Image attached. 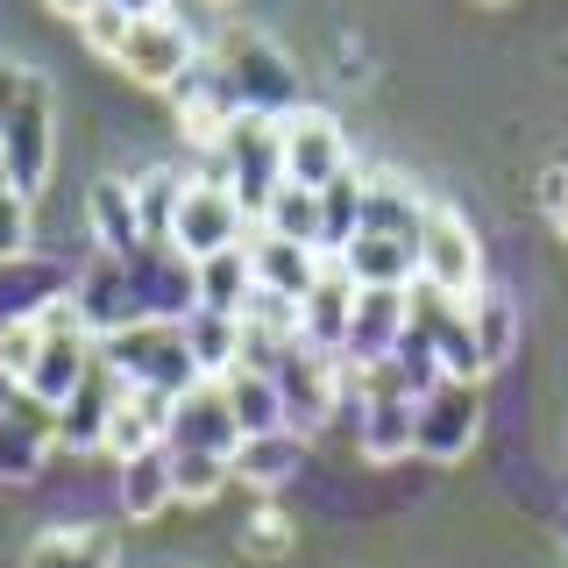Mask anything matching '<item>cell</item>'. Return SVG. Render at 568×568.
<instances>
[{"label": "cell", "instance_id": "cell-22", "mask_svg": "<svg viewBox=\"0 0 568 568\" xmlns=\"http://www.w3.org/2000/svg\"><path fill=\"white\" fill-rule=\"evenodd\" d=\"M298 462H306V434H292V426H271V434H242L235 455H227V476H242V484L256 490H277L298 476Z\"/></svg>", "mask_w": 568, "mask_h": 568}, {"label": "cell", "instance_id": "cell-21", "mask_svg": "<svg viewBox=\"0 0 568 568\" xmlns=\"http://www.w3.org/2000/svg\"><path fill=\"white\" fill-rule=\"evenodd\" d=\"M348 398H355V440L369 462L413 455V398H398V390H348Z\"/></svg>", "mask_w": 568, "mask_h": 568}, {"label": "cell", "instance_id": "cell-1", "mask_svg": "<svg viewBox=\"0 0 568 568\" xmlns=\"http://www.w3.org/2000/svg\"><path fill=\"white\" fill-rule=\"evenodd\" d=\"M200 64L213 71V85L227 93L235 114H271V121H284L298 106V71L284 64V50L271 43V36H256V29H221L213 58H200Z\"/></svg>", "mask_w": 568, "mask_h": 568}, {"label": "cell", "instance_id": "cell-27", "mask_svg": "<svg viewBox=\"0 0 568 568\" xmlns=\"http://www.w3.org/2000/svg\"><path fill=\"white\" fill-rule=\"evenodd\" d=\"M334 263L348 271V284H419L413 242H390V235H348L334 248Z\"/></svg>", "mask_w": 568, "mask_h": 568}, {"label": "cell", "instance_id": "cell-41", "mask_svg": "<svg viewBox=\"0 0 568 568\" xmlns=\"http://www.w3.org/2000/svg\"><path fill=\"white\" fill-rule=\"evenodd\" d=\"M43 8H58V14H71V22H79V14L93 8V0H43Z\"/></svg>", "mask_w": 568, "mask_h": 568}, {"label": "cell", "instance_id": "cell-8", "mask_svg": "<svg viewBox=\"0 0 568 568\" xmlns=\"http://www.w3.org/2000/svg\"><path fill=\"white\" fill-rule=\"evenodd\" d=\"M235 242H248V213L221 178H200V185L178 192L164 248H178L185 263H200V256H221V248H235Z\"/></svg>", "mask_w": 568, "mask_h": 568}, {"label": "cell", "instance_id": "cell-18", "mask_svg": "<svg viewBox=\"0 0 568 568\" xmlns=\"http://www.w3.org/2000/svg\"><path fill=\"white\" fill-rule=\"evenodd\" d=\"M248 248V277H256V292H277V298H306L313 292V277H320V248H306V242H284V235H271V227H256V235L242 242Z\"/></svg>", "mask_w": 568, "mask_h": 568}, {"label": "cell", "instance_id": "cell-10", "mask_svg": "<svg viewBox=\"0 0 568 568\" xmlns=\"http://www.w3.org/2000/svg\"><path fill=\"white\" fill-rule=\"evenodd\" d=\"M263 369L277 377L284 426H292V434H313V426H327L334 398H342V384H334V355H320V348H306V342H284Z\"/></svg>", "mask_w": 568, "mask_h": 568}, {"label": "cell", "instance_id": "cell-3", "mask_svg": "<svg viewBox=\"0 0 568 568\" xmlns=\"http://www.w3.org/2000/svg\"><path fill=\"white\" fill-rule=\"evenodd\" d=\"M0 164H8L22 200H36V192L50 185V164H58V93H50L43 71H29L22 100L0 121Z\"/></svg>", "mask_w": 568, "mask_h": 568}, {"label": "cell", "instance_id": "cell-14", "mask_svg": "<svg viewBox=\"0 0 568 568\" xmlns=\"http://www.w3.org/2000/svg\"><path fill=\"white\" fill-rule=\"evenodd\" d=\"M413 320V284H355V306H348V334H342V363H377L390 355V342L405 334Z\"/></svg>", "mask_w": 568, "mask_h": 568}, {"label": "cell", "instance_id": "cell-34", "mask_svg": "<svg viewBox=\"0 0 568 568\" xmlns=\"http://www.w3.org/2000/svg\"><path fill=\"white\" fill-rule=\"evenodd\" d=\"M164 455H171V505H213L227 490L221 455H192V448H164Z\"/></svg>", "mask_w": 568, "mask_h": 568}, {"label": "cell", "instance_id": "cell-15", "mask_svg": "<svg viewBox=\"0 0 568 568\" xmlns=\"http://www.w3.org/2000/svg\"><path fill=\"white\" fill-rule=\"evenodd\" d=\"M235 440H242V426L235 413H227V398H221V384L200 377L192 390H178L171 398V426H164V448H192V455H235Z\"/></svg>", "mask_w": 568, "mask_h": 568}, {"label": "cell", "instance_id": "cell-4", "mask_svg": "<svg viewBox=\"0 0 568 568\" xmlns=\"http://www.w3.org/2000/svg\"><path fill=\"white\" fill-rule=\"evenodd\" d=\"M413 256H419V284H426V292L455 298V306L484 292V242H476V227L462 221L455 206H426L419 213Z\"/></svg>", "mask_w": 568, "mask_h": 568}, {"label": "cell", "instance_id": "cell-33", "mask_svg": "<svg viewBox=\"0 0 568 568\" xmlns=\"http://www.w3.org/2000/svg\"><path fill=\"white\" fill-rule=\"evenodd\" d=\"M271 235H284V242H306V248H320V192H306V185H284L263 200V213H256Z\"/></svg>", "mask_w": 568, "mask_h": 568}, {"label": "cell", "instance_id": "cell-24", "mask_svg": "<svg viewBox=\"0 0 568 568\" xmlns=\"http://www.w3.org/2000/svg\"><path fill=\"white\" fill-rule=\"evenodd\" d=\"M85 221H93V242L100 256H135L142 242V221H135V185L129 178H93V192H85Z\"/></svg>", "mask_w": 568, "mask_h": 568}, {"label": "cell", "instance_id": "cell-44", "mask_svg": "<svg viewBox=\"0 0 568 568\" xmlns=\"http://www.w3.org/2000/svg\"><path fill=\"white\" fill-rule=\"evenodd\" d=\"M14 390H22V384H14V377H0V405H8V398H14Z\"/></svg>", "mask_w": 568, "mask_h": 568}, {"label": "cell", "instance_id": "cell-29", "mask_svg": "<svg viewBox=\"0 0 568 568\" xmlns=\"http://www.w3.org/2000/svg\"><path fill=\"white\" fill-rule=\"evenodd\" d=\"M462 320H469V342H476V363H484V377H490V369H505L511 348H519V313H511V298L476 292V298H462Z\"/></svg>", "mask_w": 568, "mask_h": 568}, {"label": "cell", "instance_id": "cell-43", "mask_svg": "<svg viewBox=\"0 0 568 568\" xmlns=\"http://www.w3.org/2000/svg\"><path fill=\"white\" fill-rule=\"evenodd\" d=\"M555 227H561V242H568V200H561V206H555Z\"/></svg>", "mask_w": 568, "mask_h": 568}, {"label": "cell", "instance_id": "cell-32", "mask_svg": "<svg viewBox=\"0 0 568 568\" xmlns=\"http://www.w3.org/2000/svg\"><path fill=\"white\" fill-rule=\"evenodd\" d=\"M22 568H114V540L85 532V526H64V532H43Z\"/></svg>", "mask_w": 568, "mask_h": 568}, {"label": "cell", "instance_id": "cell-7", "mask_svg": "<svg viewBox=\"0 0 568 568\" xmlns=\"http://www.w3.org/2000/svg\"><path fill=\"white\" fill-rule=\"evenodd\" d=\"M85 363H93V334L79 327L71 298H50V306L36 313V363H29L22 390H29V398H43V405H64L71 384L85 377Z\"/></svg>", "mask_w": 568, "mask_h": 568}, {"label": "cell", "instance_id": "cell-39", "mask_svg": "<svg viewBox=\"0 0 568 568\" xmlns=\"http://www.w3.org/2000/svg\"><path fill=\"white\" fill-rule=\"evenodd\" d=\"M242 547H248V555H284V547H292V526H284V511H263V519L242 532Z\"/></svg>", "mask_w": 568, "mask_h": 568}, {"label": "cell", "instance_id": "cell-13", "mask_svg": "<svg viewBox=\"0 0 568 568\" xmlns=\"http://www.w3.org/2000/svg\"><path fill=\"white\" fill-rule=\"evenodd\" d=\"M277 135H284V178H292V185L320 192L348 171V135L334 129L327 114H313V106H292V114L277 121Z\"/></svg>", "mask_w": 568, "mask_h": 568}, {"label": "cell", "instance_id": "cell-31", "mask_svg": "<svg viewBox=\"0 0 568 568\" xmlns=\"http://www.w3.org/2000/svg\"><path fill=\"white\" fill-rule=\"evenodd\" d=\"M178 334H185V348H192V363H200V377H227V369L242 363V320H227V313L192 306L185 320H178Z\"/></svg>", "mask_w": 568, "mask_h": 568}, {"label": "cell", "instance_id": "cell-38", "mask_svg": "<svg viewBox=\"0 0 568 568\" xmlns=\"http://www.w3.org/2000/svg\"><path fill=\"white\" fill-rule=\"evenodd\" d=\"M29 206L36 200H22V192H14V178H8V164H0V263L29 256Z\"/></svg>", "mask_w": 568, "mask_h": 568}, {"label": "cell", "instance_id": "cell-2", "mask_svg": "<svg viewBox=\"0 0 568 568\" xmlns=\"http://www.w3.org/2000/svg\"><path fill=\"white\" fill-rule=\"evenodd\" d=\"M100 363L114 369L121 384H142V390H192L200 384V363H192L185 334H178V320H129V327L100 334Z\"/></svg>", "mask_w": 568, "mask_h": 568}, {"label": "cell", "instance_id": "cell-19", "mask_svg": "<svg viewBox=\"0 0 568 568\" xmlns=\"http://www.w3.org/2000/svg\"><path fill=\"white\" fill-rule=\"evenodd\" d=\"M164 426H171V390H142V384H129V390L114 398V413H106L100 455L129 462V455H142V448H156V440H164Z\"/></svg>", "mask_w": 568, "mask_h": 568}, {"label": "cell", "instance_id": "cell-45", "mask_svg": "<svg viewBox=\"0 0 568 568\" xmlns=\"http://www.w3.org/2000/svg\"><path fill=\"white\" fill-rule=\"evenodd\" d=\"M213 8H227V0H213Z\"/></svg>", "mask_w": 568, "mask_h": 568}, {"label": "cell", "instance_id": "cell-37", "mask_svg": "<svg viewBox=\"0 0 568 568\" xmlns=\"http://www.w3.org/2000/svg\"><path fill=\"white\" fill-rule=\"evenodd\" d=\"M129 22H135L129 8H114V0H93V8L79 14V36H85V50H93V58L114 64V50H121V36H129Z\"/></svg>", "mask_w": 568, "mask_h": 568}, {"label": "cell", "instance_id": "cell-30", "mask_svg": "<svg viewBox=\"0 0 568 568\" xmlns=\"http://www.w3.org/2000/svg\"><path fill=\"white\" fill-rule=\"evenodd\" d=\"M192 292H200V306L206 313H227L235 320L248 306V292H256V277H248V248H221V256H200L192 263Z\"/></svg>", "mask_w": 568, "mask_h": 568}, {"label": "cell", "instance_id": "cell-11", "mask_svg": "<svg viewBox=\"0 0 568 568\" xmlns=\"http://www.w3.org/2000/svg\"><path fill=\"white\" fill-rule=\"evenodd\" d=\"M50 448H58V405L14 390L0 405V484H36L50 469Z\"/></svg>", "mask_w": 568, "mask_h": 568}, {"label": "cell", "instance_id": "cell-26", "mask_svg": "<svg viewBox=\"0 0 568 568\" xmlns=\"http://www.w3.org/2000/svg\"><path fill=\"white\" fill-rule=\"evenodd\" d=\"M64 284H71V271H58V263H36V256L0 263V327L36 320L50 298H64Z\"/></svg>", "mask_w": 568, "mask_h": 568}, {"label": "cell", "instance_id": "cell-6", "mask_svg": "<svg viewBox=\"0 0 568 568\" xmlns=\"http://www.w3.org/2000/svg\"><path fill=\"white\" fill-rule=\"evenodd\" d=\"M114 64L129 71L135 85H150V93H178V85L200 71V43H192V29L178 22L171 8H156V14H135V22H129Z\"/></svg>", "mask_w": 568, "mask_h": 568}, {"label": "cell", "instance_id": "cell-40", "mask_svg": "<svg viewBox=\"0 0 568 568\" xmlns=\"http://www.w3.org/2000/svg\"><path fill=\"white\" fill-rule=\"evenodd\" d=\"M561 200H568V164H547V171H540V206H547V221H555Z\"/></svg>", "mask_w": 568, "mask_h": 568}, {"label": "cell", "instance_id": "cell-17", "mask_svg": "<svg viewBox=\"0 0 568 568\" xmlns=\"http://www.w3.org/2000/svg\"><path fill=\"white\" fill-rule=\"evenodd\" d=\"M121 384L114 369L100 363V348H93V363H85V377L71 384V398L58 405V448H79V455H93L100 448V434H106V413H114V398H121Z\"/></svg>", "mask_w": 568, "mask_h": 568}, {"label": "cell", "instance_id": "cell-12", "mask_svg": "<svg viewBox=\"0 0 568 568\" xmlns=\"http://www.w3.org/2000/svg\"><path fill=\"white\" fill-rule=\"evenodd\" d=\"M64 298H71V313H79V327L93 334H114V327H129V320H142V298H135V284H129V263L121 256H93V263H79L64 284Z\"/></svg>", "mask_w": 568, "mask_h": 568}, {"label": "cell", "instance_id": "cell-25", "mask_svg": "<svg viewBox=\"0 0 568 568\" xmlns=\"http://www.w3.org/2000/svg\"><path fill=\"white\" fill-rule=\"evenodd\" d=\"M114 505H121V519H156V511H171V455H164V440L129 455V462H114Z\"/></svg>", "mask_w": 568, "mask_h": 568}, {"label": "cell", "instance_id": "cell-35", "mask_svg": "<svg viewBox=\"0 0 568 568\" xmlns=\"http://www.w3.org/2000/svg\"><path fill=\"white\" fill-rule=\"evenodd\" d=\"M355 206H363V171H342L334 185H320V256H334L355 235Z\"/></svg>", "mask_w": 568, "mask_h": 568}, {"label": "cell", "instance_id": "cell-28", "mask_svg": "<svg viewBox=\"0 0 568 568\" xmlns=\"http://www.w3.org/2000/svg\"><path fill=\"white\" fill-rule=\"evenodd\" d=\"M227 398V413H235L242 434H271V426H284V398H277V377L263 363H235L227 377H213Z\"/></svg>", "mask_w": 568, "mask_h": 568}, {"label": "cell", "instance_id": "cell-36", "mask_svg": "<svg viewBox=\"0 0 568 568\" xmlns=\"http://www.w3.org/2000/svg\"><path fill=\"white\" fill-rule=\"evenodd\" d=\"M178 192H185V178H178V171H142V178H135V221H142V242H164V235H171Z\"/></svg>", "mask_w": 568, "mask_h": 568}, {"label": "cell", "instance_id": "cell-16", "mask_svg": "<svg viewBox=\"0 0 568 568\" xmlns=\"http://www.w3.org/2000/svg\"><path fill=\"white\" fill-rule=\"evenodd\" d=\"M121 263H129V284L142 298V320H185L192 306H200V292H192V263L178 256V248L150 242V248H135V256H121Z\"/></svg>", "mask_w": 568, "mask_h": 568}, {"label": "cell", "instance_id": "cell-20", "mask_svg": "<svg viewBox=\"0 0 568 568\" xmlns=\"http://www.w3.org/2000/svg\"><path fill=\"white\" fill-rule=\"evenodd\" d=\"M348 306H355V284L342 263H320V277H313V292L298 298V342L320 348V355H334L342 348V334H348Z\"/></svg>", "mask_w": 568, "mask_h": 568}, {"label": "cell", "instance_id": "cell-5", "mask_svg": "<svg viewBox=\"0 0 568 568\" xmlns=\"http://www.w3.org/2000/svg\"><path fill=\"white\" fill-rule=\"evenodd\" d=\"M213 156L227 164V171H213V178H221V185L242 200V213L256 221L263 200L284 185V135H277V121H271V114H235Z\"/></svg>", "mask_w": 568, "mask_h": 568}, {"label": "cell", "instance_id": "cell-23", "mask_svg": "<svg viewBox=\"0 0 568 568\" xmlns=\"http://www.w3.org/2000/svg\"><path fill=\"white\" fill-rule=\"evenodd\" d=\"M419 213H426V200H419L413 185H398V178H384V171H363V206H355V235L413 242V235H419Z\"/></svg>", "mask_w": 568, "mask_h": 568}, {"label": "cell", "instance_id": "cell-42", "mask_svg": "<svg viewBox=\"0 0 568 568\" xmlns=\"http://www.w3.org/2000/svg\"><path fill=\"white\" fill-rule=\"evenodd\" d=\"M114 8H129V14H156L164 0H114Z\"/></svg>", "mask_w": 568, "mask_h": 568}, {"label": "cell", "instance_id": "cell-9", "mask_svg": "<svg viewBox=\"0 0 568 568\" xmlns=\"http://www.w3.org/2000/svg\"><path fill=\"white\" fill-rule=\"evenodd\" d=\"M476 434H484V398H476V384H426L413 398V455L426 462H462L476 448Z\"/></svg>", "mask_w": 568, "mask_h": 568}]
</instances>
